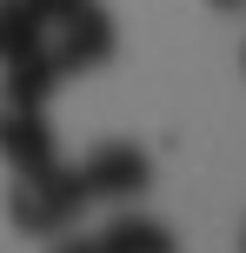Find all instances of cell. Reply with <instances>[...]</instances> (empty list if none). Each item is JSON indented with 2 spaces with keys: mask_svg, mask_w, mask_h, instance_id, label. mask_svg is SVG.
<instances>
[{
  "mask_svg": "<svg viewBox=\"0 0 246 253\" xmlns=\"http://www.w3.org/2000/svg\"><path fill=\"white\" fill-rule=\"evenodd\" d=\"M40 13L27 7V0H0V60H13V53H27V47H40Z\"/></svg>",
  "mask_w": 246,
  "mask_h": 253,
  "instance_id": "52a82bcc",
  "label": "cell"
},
{
  "mask_svg": "<svg viewBox=\"0 0 246 253\" xmlns=\"http://www.w3.org/2000/svg\"><path fill=\"white\" fill-rule=\"evenodd\" d=\"M47 47H53V60H60V74H93V67H106L113 47H120L113 13H106L100 0H67L47 20Z\"/></svg>",
  "mask_w": 246,
  "mask_h": 253,
  "instance_id": "7a4b0ae2",
  "label": "cell"
},
{
  "mask_svg": "<svg viewBox=\"0 0 246 253\" xmlns=\"http://www.w3.org/2000/svg\"><path fill=\"white\" fill-rule=\"evenodd\" d=\"M53 253H113V247H106L100 233H93V240H67V247H53Z\"/></svg>",
  "mask_w": 246,
  "mask_h": 253,
  "instance_id": "ba28073f",
  "label": "cell"
},
{
  "mask_svg": "<svg viewBox=\"0 0 246 253\" xmlns=\"http://www.w3.org/2000/svg\"><path fill=\"white\" fill-rule=\"evenodd\" d=\"M0 153H7L13 173L53 160V126L40 120V107H20V100H7V93H0Z\"/></svg>",
  "mask_w": 246,
  "mask_h": 253,
  "instance_id": "277c9868",
  "label": "cell"
},
{
  "mask_svg": "<svg viewBox=\"0 0 246 253\" xmlns=\"http://www.w3.org/2000/svg\"><path fill=\"white\" fill-rule=\"evenodd\" d=\"M100 240L113 247V253H180V247H173V233L160 227V220H146V213H120V220H106Z\"/></svg>",
  "mask_w": 246,
  "mask_h": 253,
  "instance_id": "8992f818",
  "label": "cell"
},
{
  "mask_svg": "<svg viewBox=\"0 0 246 253\" xmlns=\"http://www.w3.org/2000/svg\"><path fill=\"white\" fill-rule=\"evenodd\" d=\"M73 173H80V187H87V200H140V193L153 187V160H146L133 140H106V147H93Z\"/></svg>",
  "mask_w": 246,
  "mask_h": 253,
  "instance_id": "3957f363",
  "label": "cell"
},
{
  "mask_svg": "<svg viewBox=\"0 0 246 253\" xmlns=\"http://www.w3.org/2000/svg\"><path fill=\"white\" fill-rule=\"evenodd\" d=\"M213 7H240V0H213Z\"/></svg>",
  "mask_w": 246,
  "mask_h": 253,
  "instance_id": "9c48e42d",
  "label": "cell"
},
{
  "mask_svg": "<svg viewBox=\"0 0 246 253\" xmlns=\"http://www.w3.org/2000/svg\"><path fill=\"white\" fill-rule=\"evenodd\" d=\"M87 207V187H80L73 167L47 160V167H27L13 173V193H7V220L20 233H67Z\"/></svg>",
  "mask_w": 246,
  "mask_h": 253,
  "instance_id": "6da1fadb",
  "label": "cell"
},
{
  "mask_svg": "<svg viewBox=\"0 0 246 253\" xmlns=\"http://www.w3.org/2000/svg\"><path fill=\"white\" fill-rule=\"evenodd\" d=\"M0 67H7V74H0V93H7V100H20V107H47V93L67 80L47 40H40V47H27V53H13V60H0Z\"/></svg>",
  "mask_w": 246,
  "mask_h": 253,
  "instance_id": "5b68a950",
  "label": "cell"
},
{
  "mask_svg": "<svg viewBox=\"0 0 246 253\" xmlns=\"http://www.w3.org/2000/svg\"><path fill=\"white\" fill-rule=\"evenodd\" d=\"M240 253H246V233H240Z\"/></svg>",
  "mask_w": 246,
  "mask_h": 253,
  "instance_id": "30bf717a",
  "label": "cell"
}]
</instances>
